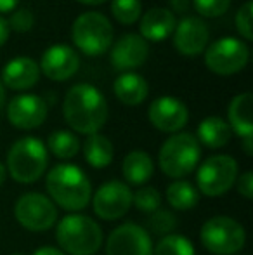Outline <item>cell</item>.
<instances>
[{
	"label": "cell",
	"instance_id": "8fae6325",
	"mask_svg": "<svg viewBox=\"0 0 253 255\" xmlns=\"http://www.w3.org/2000/svg\"><path fill=\"white\" fill-rule=\"evenodd\" d=\"M92 207L102 221H116L130 210L132 189L122 181H108L94 193Z\"/></svg>",
	"mask_w": 253,
	"mask_h": 255
},
{
	"label": "cell",
	"instance_id": "9a60e30c",
	"mask_svg": "<svg viewBox=\"0 0 253 255\" xmlns=\"http://www.w3.org/2000/svg\"><path fill=\"white\" fill-rule=\"evenodd\" d=\"M210 30L201 17L186 16L175 24L173 30V45L182 56H198L208 47Z\"/></svg>",
	"mask_w": 253,
	"mask_h": 255
},
{
	"label": "cell",
	"instance_id": "d590c367",
	"mask_svg": "<svg viewBox=\"0 0 253 255\" xmlns=\"http://www.w3.org/2000/svg\"><path fill=\"white\" fill-rule=\"evenodd\" d=\"M33 255H66V254H64L63 250L56 249V247H49V245H45V247H40V249L35 250Z\"/></svg>",
	"mask_w": 253,
	"mask_h": 255
},
{
	"label": "cell",
	"instance_id": "4316f807",
	"mask_svg": "<svg viewBox=\"0 0 253 255\" xmlns=\"http://www.w3.org/2000/svg\"><path fill=\"white\" fill-rule=\"evenodd\" d=\"M153 255H194V245L187 236L167 235L153 247Z\"/></svg>",
	"mask_w": 253,
	"mask_h": 255
},
{
	"label": "cell",
	"instance_id": "8d00e7d4",
	"mask_svg": "<svg viewBox=\"0 0 253 255\" xmlns=\"http://www.w3.org/2000/svg\"><path fill=\"white\" fill-rule=\"evenodd\" d=\"M9 35H10L9 24H7V21L3 19L2 16H0V47H2V45L7 42V38H9Z\"/></svg>",
	"mask_w": 253,
	"mask_h": 255
},
{
	"label": "cell",
	"instance_id": "603a6c76",
	"mask_svg": "<svg viewBox=\"0 0 253 255\" xmlns=\"http://www.w3.org/2000/svg\"><path fill=\"white\" fill-rule=\"evenodd\" d=\"M231 137H233V130H231L229 124L220 117H206L198 125V137L196 139L206 148H224L226 144H229Z\"/></svg>",
	"mask_w": 253,
	"mask_h": 255
},
{
	"label": "cell",
	"instance_id": "d6986e66",
	"mask_svg": "<svg viewBox=\"0 0 253 255\" xmlns=\"http://www.w3.org/2000/svg\"><path fill=\"white\" fill-rule=\"evenodd\" d=\"M175 24L177 19L172 10L163 9V7H155L142 16L139 30H141V37L146 42H163L173 33Z\"/></svg>",
	"mask_w": 253,
	"mask_h": 255
},
{
	"label": "cell",
	"instance_id": "3957f363",
	"mask_svg": "<svg viewBox=\"0 0 253 255\" xmlns=\"http://www.w3.org/2000/svg\"><path fill=\"white\" fill-rule=\"evenodd\" d=\"M56 242L66 255H94L101 249L104 235L92 217L70 214L56 226Z\"/></svg>",
	"mask_w": 253,
	"mask_h": 255
},
{
	"label": "cell",
	"instance_id": "7402d4cb",
	"mask_svg": "<svg viewBox=\"0 0 253 255\" xmlns=\"http://www.w3.org/2000/svg\"><path fill=\"white\" fill-rule=\"evenodd\" d=\"M122 174L125 179V184L130 186H139L149 181L155 174V163H153V158L149 156L146 151L141 149H134L123 158L122 163Z\"/></svg>",
	"mask_w": 253,
	"mask_h": 255
},
{
	"label": "cell",
	"instance_id": "60d3db41",
	"mask_svg": "<svg viewBox=\"0 0 253 255\" xmlns=\"http://www.w3.org/2000/svg\"><path fill=\"white\" fill-rule=\"evenodd\" d=\"M80 3H85V5H99V3H104L106 0H77Z\"/></svg>",
	"mask_w": 253,
	"mask_h": 255
},
{
	"label": "cell",
	"instance_id": "e0dca14e",
	"mask_svg": "<svg viewBox=\"0 0 253 255\" xmlns=\"http://www.w3.org/2000/svg\"><path fill=\"white\" fill-rule=\"evenodd\" d=\"M149 56V45L141 35L127 33L115 42L109 54L111 64L116 71H132L142 66Z\"/></svg>",
	"mask_w": 253,
	"mask_h": 255
},
{
	"label": "cell",
	"instance_id": "9c48e42d",
	"mask_svg": "<svg viewBox=\"0 0 253 255\" xmlns=\"http://www.w3.org/2000/svg\"><path fill=\"white\" fill-rule=\"evenodd\" d=\"M14 217L26 231L44 233L58 222V207L44 193H24L14 203Z\"/></svg>",
	"mask_w": 253,
	"mask_h": 255
},
{
	"label": "cell",
	"instance_id": "5bb4252c",
	"mask_svg": "<svg viewBox=\"0 0 253 255\" xmlns=\"http://www.w3.org/2000/svg\"><path fill=\"white\" fill-rule=\"evenodd\" d=\"M148 117L153 127H156L160 132L177 134L189 120V111L180 99L172 96H162L151 103Z\"/></svg>",
	"mask_w": 253,
	"mask_h": 255
},
{
	"label": "cell",
	"instance_id": "ab89813d",
	"mask_svg": "<svg viewBox=\"0 0 253 255\" xmlns=\"http://www.w3.org/2000/svg\"><path fill=\"white\" fill-rule=\"evenodd\" d=\"M5 89H3L2 82H0V115H2L3 108H5Z\"/></svg>",
	"mask_w": 253,
	"mask_h": 255
},
{
	"label": "cell",
	"instance_id": "d6a6232c",
	"mask_svg": "<svg viewBox=\"0 0 253 255\" xmlns=\"http://www.w3.org/2000/svg\"><path fill=\"white\" fill-rule=\"evenodd\" d=\"M7 24H9V30L19 31V33H26V31H30L31 28H33L35 17L28 9H17L12 12L10 19L7 21Z\"/></svg>",
	"mask_w": 253,
	"mask_h": 255
},
{
	"label": "cell",
	"instance_id": "74e56055",
	"mask_svg": "<svg viewBox=\"0 0 253 255\" xmlns=\"http://www.w3.org/2000/svg\"><path fill=\"white\" fill-rule=\"evenodd\" d=\"M19 3V0H0V12H10Z\"/></svg>",
	"mask_w": 253,
	"mask_h": 255
},
{
	"label": "cell",
	"instance_id": "b9f144b4",
	"mask_svg": "<svg viewBox=\"0 0 253 255\" xmlns=\"http://www.w3.org/2000/svg\"><path fill=\"white\" fill-rule=\"evenodd\" d=\"M5 175H7V170H5V167H3L2 161H0V186L5 182Z\"/></svg>",
	"mask_w": 253,
	"mask_h": 255
},
{
	"label": "cell",
	"instance_id": "836d02e7",
	"mask_svg": "<svg viewBox=\"0 0 253 255\" xmlns=\"http://www.w3.org/2000/svg\"><path fill=\"white\" fill-rule=\"evenodd\" d=\"M236 186H238V193L243 196L245 200H252L253 198V174L252 170H247L236 179Z\"/></svg>",
	"mask_w": 253,
	"mask_h": 255
},
{
	"label": "cell",
	"instance_id": "ba28073f",
	"mask_svg": "<svg viewBox=\"0 0 253 255\" xmlns=\"http://www.w3.org/2000/svg\"><path fill=\"white\" fill-rule=\"evenodd\" d=\"M238 179V163L229 154H213L198 167L196 182L205 196L215 198L227 193Z\"/></svg>",
	"mask_w": 253,
	"mask_h": 255
},
{
	"label": "cell",
	"instance_id": "52a82bcc",
	"mask_svg": "<svg viewBox=\"0 0 253 255\" xmlns=\"http://www.w3.org/2000/svg\"><path fill=\"white\" fill-rule=\"evenodd\" d=\"M199 238L208 252L215 255H234L243 250L247 243V231L236 219L215 215L201 226Z\"/></svg>",
	"mask_w": 253,
	"mask_h": 255
},
{
	"label": "cell",
	"instance_id": "f546056e",
	"mask_svg": "<svg viewBox=\"0 0 253 255\" xmlns=\"http://www.w3.org/2000/svg\"><path fill=\"white\" fill-rule=\"evenodd\" d=\"M132 205L144 214H151L162 207V195L153 186H141L137 191L132 193Z\"/></svg>",
	"mask_w": 253,
	"mask_h": 255
},
{
	"label": "cell",
	"instance_id": "4dcf8cb0",
	"mask_svg": "<svg viewBox=\"0 0 253 255\" xmlns=\"http://www.w3.org/2000/svg\"><path fill=\"white\" fill-rule=\"evenodd\" d=\"M191 5L203 17H219L231 7V0H192Z\"/></svg>",
	"mask_w": 253,
	"mask_h": 255
},
{
	"label": "cell",
	"instance_id": "83f0119b",
	"mask_svg": "<svg viewBox=\"0 0 253 255\" xmlns=\"http://www.w3.org/2000/svg\"><path fill=\"white\" fill-rule=\"evenodd\" d=\"M179 221H177V215L173 212L167 210V208L160 207L158 210L151 212L148 219V226L151 229V233L160 236H167V235H172V231L177 228Z\"/></svg>",
	"mask_w": 253,
	"mask_h": 255
},
{
	"label": "cell",
	"instance_id": "7c38bea8",
	"mask_svg": "<svg viewBox=\"0 0 253 255\" xmlns=\"http://www.w3.org/2000/svg\"><path fill=\"white\" fill-rule=\"evenodd\" d=\"M108 255H153V240L148 229L135 222L118 226L106 240Z\"/></svg>",
	"mask_w": 253,
	"mask_h": 255
},
{
	"label": "cell",
	"instance_id": "7a4b0ae2",
	"mask_svg": "<svg viewBox=\"0 0 253 255\" xmlns=\"http://www.w3.org/2000/svg\"><path fill=\"white\" fill-rule=\"evenodd\" d=\"M45 188L52 203L68 212L84 210L92 200L90 179L73 163H59L49 170Z\"/></svg>",
	"mask_w": 253,
	"mask_h": 255
},
{
	"label": "cell",
	"instance_id": "484cf974",
	"mask_svg": "<svg viewBox=\"0 0 253 255\" xmlns=\"http://www.w3.org/2000/svg\"><path fill=\"white\" fill-rule=\"evenodd\" d=\"M47 151H51L59 160H70L80 151V141L70 130H56L47 139Z\"/></svg>",
	"mask_w": 253,
	"mask_h": 255
},
{
	"label": "cell",
	"instance_id": "ac0fdd59",
	"mask_svg": "<svg viewBox=\"0 0 253 255\" xmlns=\"http://www.w3.org/2000/svg\"><path fill=\"white\" fill-rule=\"evenodd\" d=\"M38 78H40L38 63L26 56L14 57L2 70V85L12 89V91L31 89L33 85H37Z\"/></svg>",
	"mask_w": 253,
	"mask_h": 255
},
{
	"label": "cell",
	"instance_id": "cb8c5ba5",
	"mask_svg": "<svg viewBox=\"0 0 253 255\" xmlns=\"http://www.w3.org/2000/svg\"><path fill=\"white\" fill-rule=\"evenodd\" d=\"M84 158L90 167L94 168H104L111 165L113 156H115V148L113 142L102 134H92L87 135L84 142Z\"/></svg>",
	"mask_w": 253,
	"mask_h": 255
},
{
	"label": "cell",
	"instance_id": "6da1fadb",
	"mask_svg": "<svg viewBox=\"0 0 253 255\" xmlns=\"http://www.w3.org/2000/svg\"><path fill=\"white\" fill-rule=\"evenodd\" d=\"M66 124L78 134H97L108 120V101L97 87L77 84L66 92L63 101Z\"/></svg>",
	"mask_w": 253,
	"mask_h": 255
},
{
	"label": "cell",
	"instance_id": "44dd1931",
	"mask_svg": "<svg viewBox=\"0 0 253 255\" xmlns=\"http://www.w3.org/2000/svg\"><path fill=\"white\" fill-rule=\"evenodd\" d=\"M252 104V94L250 92H243V94H238L231 101L229 110H227V117H229L227 124H229L231 130L240 135L241 139L253 137Z\"/></svg>",
	"mask_w": 253,
	"mask_h": 255
},
{
	"label": "cell",
	"instance_id": "d4e9b609",
	"mask_svg": "<svg viewBox=\"0 0 253 255\" xmlns=\"http://www.w3.org/2000/svg\"><path fill=\"white\" fill-rule=\"evenodd\" d=\"M165 198L175 210H191L199 202V193L191 182L175 181L167 188Z\"/></svg>",
	"mask_w": 253,
	"mask_h": 255
},
{
	"label": "cell",
	"instance_id": "277c9868",
	"mask_svg": "<svg viewBox=\"0 0 253 255\" xmlns=\"http://www.w3.org/2000/svg\"><path fill=\"white\" fill-rule=\"evenodd\" d=\"M49 165V151L38 137H21L7 153L5 170L19 184L37 182Z\"/></svg>",
	"mask_w": 253,
	"mask_h": 255
},
{
	"label": "cell",
	"instance_id": "e575fe53",
	"mask_svg": "<svg viewBox=\"0 0 253 255\" xmlns=\"http://www.w3.org/2000/svg\"><path fill=\"white\" fill-rule=\"evenodd\" d=\"M169 5L172 7L173 12L186 14L191 9V0H169Z\"/></svg>",
	"mask_w": 253,
	"mask_h": 255
},
{
	"label": "cell",
	"instance_id": "7bdbcfd3",
	"mask_svg": "<svg viewBox=\"0 0 253 255\" xmlns=\"http://www.w3.org/2000/svg\"><path fill=\"white\" fill-rule=\"evenodd\" d=\"M12 255H24V254H19V252H17V254H12Z\"/></svg>",
	"mask_w": 253,
	"mask_h": 255
},
{
	"label": "cell",
	"instance_id": "4fadbf2b",
	"mask_svg": "<svg viewBox=\"0 0 253 255\" xmlns=\"http://www.w3.org/2000/svg\"><path fill=\"white\" fill-rule=\"evenodd\" d=\"M7 120L19 130H33L45 122L49 108L45 99L37 94H21L7 104Z\"/></svg>",
	"mask_w": 253,
	"mask_h": 255
},
{
	"label": "cell",
	"instance_id": "f1b7e54d",
	"mask_svg": "<svg viewBox=\"0 0 253 255\" xmlns=\"http://www.w3.org/2000/svg\"><path fill=\"white\" fill-rule=\"evenodd\" d=\"M141 0H111V14L122 24H134L141 17Z\"/></svg>",
	"mask_w": 253,
	"mask_h": 255
},
{
	"label": "cell",
	"instance_id": "f35d334b",
	"mask_svg": "<svg viewBox=\"0 0 253 255\" xmlns=\"http://www.w3.org/2000/svg\"><path fill=\"white\" fill-rule=\"evenodd\" d=\"M243 148H245V153H247L248 156H252L253 154V137L243 139Z\"/></svg>",
	"mask_w": 253,
	"mask_h": 255
},
{
	"label": "cell",
	"instance_id": "2e32d148",
	"mask_svg": "<svg viewBox=\"0 0 253 255\" xmlns=\"http://www.w3.org/2000/svg\"><path fill=\"white\" fill-rule=\"evenodd\" d=\"M40 71L47 78L54 82H64L71 78L80 68V57L77 51L66 44L51 45L44 54H42Z\"/></svg>",
	"mask_w": 253,
	"mask_h": 255
},
{
	"label": "cell",
	"instance_id": "30bf717a",
	"mask_svg": "<svg viewBox=\"0 0 253 255\" xmlns=\"http://www.w3.org/2000/svg\"><path fill=\"white\" fill-rule=\"evenodd\" d=\"M250 49L236 37H222L205 49V64L217 75H234L248 64Z\"/></svg>",
	"mask_w": 253,
	"mask_h": 255
},
{
	"label": "cell",
	"instance_id": "1f68e13d",
	"mask_svg": "<svg viewBox=\"0 0 253 255\" xmlns=\"http://www.w3.org/2000/svg\"><path fill=\"white\" fill-rule=\"evenodd\" d=\"M252 10H253V3L247 2L245 5L240 7V10L236 12V30L240 31V35L245 40H253V33H252Z\"/></svg>",
	"mask_w": 253,
	"mask_h": 255
},
{
	"label": "cell",
	"instance_id": "5b68a950",
	"mask_svg": "<svg viewBox=\"0 0 253 255\" xmlns=\"http://www.w3.org/2000/svg\"><path fill=\"white\" fill-rule=\"evenodd\" d=\"M199 158L201 146L196 135L189 132H177L163 142L158 154V165L165 175L180 181L198 167Z\"/></svg>",
	"mask_w": 253,
	"mask_h": 255
},
{
	"label": "cell",
	"instance_id": "8992f818",
	"mask_svg": "<svg viewBox=\"0 0 253 255\" xmlns=\"http://www.w3.org/2000/svg\"><path fill=\"white\" fill-rule=\"evenodd\" d=\"M71 38L85 56H102L113 45L111 21L101 12H84L71 26Z\"/></svg>",
	"mask_w": 253,
	"mask_h": 255
},
{
	"label": "cell",
	"instance_id": "ffe728a7",
	"mask_svg": "<svg viewBox=\"0 0 253 255\" xmlns=\"http://www.w3.org/2000/svg\"><path fill=\"white\" fill-rule=\"evenodd\" d=\"M113 91L115 96L118 98L120 103L127 104V106H139L141 103L146 101L149 94V85L144 77L134 71H127L122 73L113 84Z\"/></svg>",
	"mask_w": 253,
	"mask_h": 255
}]
</instances>
